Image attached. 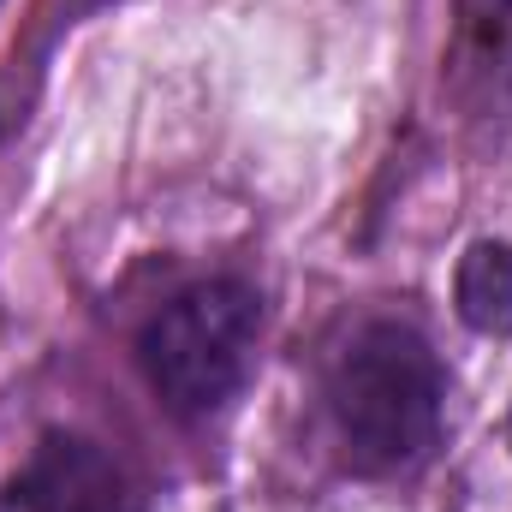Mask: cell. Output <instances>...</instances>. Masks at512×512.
Returning <instances> with one entry per match:
<instances>
[{
  "instance_id": "7a4b0ae2",
  "label": "cell",
  "mask_w": 512,
  "mask_h": 512,
  "mask_svg": "<svg viewBox=\"0 0 512 512\" xmlns=\"http://www.w3.org/2000/svg\"><path fill=\"white\" fill-rule=\"evenodd\" d=\"M262 334V298L256 286L215 274L185 292H173L137 334V364L155 387V399L179 417L221 411L245 376Z\"/></svg>"
},
{
  "instance_id": "3957f363",
  "label": "cell",
  "mask_w": 512,
  "mask_h": 512,
  "mask_svg": "<svg viewBox=\"0 0 512 512\" xmlns=\"http://www.w3.org/2000/svg\"><path fill=\"white\" fill-rule=\"evenodd\" d=\"M6 507L12 512H137V489H131L126 465L108 447H96L90 435L54 429L12 471Z\"/></svg>"
},
{
  "instance_id": "5b68a950",
  "label": "cell",
  "mask_w": 512,
  "mask_h": 512,
  "mask_svg": "<svg viewBox=\"0 0 512 512\" xmlns=\"http://www.w3.org/2000/svg\"><path fill=\"white\" fill-rule=\"evenodd\" d=\"M471 24L489 48H512V0H471Z\"/></svg>"
},
{
  "instance_id": "6da1fadb",
  "label": "cell",
  "mask_w": 512,
  "mask_h": 512,
  "mask_svg": "<svg viewBox=\"0 0 512 512\" xmlns=\"http://www.w3.org/2000/svg\"><path fill=\"white\" fill-rule=\"evenodd\" d=\"M441 399V358L405 322H364L328 370V411L340 447L370 477H393L429 459L441 435Z\"/></svg>"
},
{
  "instance_id": "277c9868",
  "label": "cell",
  "mask_w": 512,
  "mask_h": 512,
  "mask_svg": "<svg viewBox=\"0 0 512 512\" xmlns=\"http://www.w3.org/2000/svg\"><path fill=\"white\" fill-rule=\"evenodd\" d=\"M453 304L465 328L477 334H512V245L477 239L453 268Z\"/></svg>"
}]
</instances>
